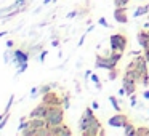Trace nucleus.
<instances>
[{
  "label": "nucleus",
  "mask_w": 149,
  "mask_h": 136,
  "mask_svg": "<svg viewBox=\"0 0 149 136\" xmlns=\"http://www.w3.org/2000/svg\"><path fill=\"white\" fill-rule=\"evenodd\" d=\"M93 107H85V110H84V114H82V117H80V120H79V133L80 135H84L87 130H90L91 126H95V125H100V120L95 117V112H93Z\"/></svg>",
  "instance_id": "1"
},
{
  "label": "nucleus",
  "mask_w": 149,
  "mask_h": 136,
  "mask_svg": "<svg viewBox=\"0 0 149 136\" xmlns=\"http://www.w3.org/2000/svg\"><path fill=\"white\" fill-rule=\"evenodd\" d=\"M47 122L50 126H58L61 123H64V110L61 106H53L48 109L47 114Z\"/></svg>",
  "instance_id": "2"
},
{
  "label": "nucleus",
  "mask_w": 149,
  "mask_h": 136,
  "mask_svg": "<svg viewBox=\"0 0 149 136\" xmlns=\"http://www.w3.org/2000/svg\"><path fill=\"white\" fill-rule=\"evenodd\" d=\"M127 45H128V39H127L125 34L116 32L109 37V46L114 51H122L123 53L127 50Z\"/></svg>",
  "instance_id": "3"
},
{
  "label": "nucleus",
  "mask_w": 149,
  "mask_h": 136,
  "mask_svg": "<svg viewBox=\"0 0 149 136\" xmlns=\"http://www.w3.org/2000/svg\"><path fill=\"white\" fill-rule=\"evenodd\" d=\"M95 67L104 69V71H111V69L117 67V64L109 58L107 53H98L96 58H95Z\"/></svg>",
  "instance_id": "4"
},
{
  "label": "nucleus",
  "mask_w": 149,
  "mask_h": 136,
  "mask_svg": "<svg viewBox=\"0 0 149 136\" xmlns=\"http://www.w3.org/2000/svg\"><path fill=\"white\" fill-rule=\"evenodd\" d=\"M128 122H130L128 115L123 112H116V115H111L107 119V125L112 126V128H123Z\"/></svg>",
  "instance_id": "5"
},
{
  "label": "nucleus",
  "mask_w": 149,
  "mask_h": 136,
  "mask_svg": "<svg viewBox=\"0 0 149 136\" xmlns=\"http://www.w3.org/2000/svg\"><path fill=\"white\" fill-rule=\"evenodd\" d=\"M29 53L27 51H23V50L19 48H15L13 50V59H11V62H13L16 67H21V66L27 64L29 62Z\"/></svg>",
  "instance_id": "6"
},
{
  "label": "nucleus",
  "mask_w": 149,
  "mask_h": 136,
  "mask_svg": "<svg viewBox=\"0 0 149 136\" xmlns=\"http://www.w3.org/2000/svg\"><path fill=\"white\" fill-rule=\"evenodd\" d=\"M42 103H45L48 107H53V106H61L63 104V98L59 96L56 91H48V93L42 94Z\"/></svg>",
  "instance_id": "7"
},
{
  "label": "nucleus",
  "mask_w": 149,
  "mask_h": 136,
  "mask_svg": "<svg viewBox=\"0 0 149 136\" xmlns=\"http://www.w3.org/2000/svg\"><path fill=\"white\" fill-rule=\"evenodd\" d=\"M48 109L50 107L47 106L45 103H40L34 107L32 110L29 112V117L27 119H47V114H48Z\"/></svg>",
  "instance_id": "8"
},
{
  "label": "nucleus",
  "mask_w": 149,
  "mask_h": 136,
  "mask_svg": "<svg viewBox=\"0 0 149 136\" xmlns=\"http://www.w3.org/2000/svg\"><path fill=\"white\" fill-rule=\"evenodd\" d=\"M72 130L66 123H61L58 126H50V136H71Z\"/></svg>",
  "instance_id": "9"
},
{
  "label": "nucleus",
  "mask_w": 149,
  "mask_h": 136,
  "mask_svg": "<svg viewBox=\"0 0 149 136\" xmlns=\"http://www.w3.org/2000/svg\"><path fill=\"white\" fill-rule=\"evenodd\" d=\"M136 85H138V83H136L132 77H128V75L123 74V77H122V87L127 90V94H128V96H130V94H133V93H136Z\"/></svg>",
  "instance_id": "10"
},
{
  "label": "nucleus",
  "mask_w": 149,
  "mask_h": 136,
  "mask_svg": "<svg viewBox=\"0 0 149 136\" xmlns=\"http://www.w3.org/2000/svg\"><path fill=\"white\" fill-rule=\"evenodd\" d=\"M114 19H116V23H119V24H127V23H128L127 8H123V7H116V10H114Z\"/></svg>",
  "instance_id": "11"
},
{
  "label": "nucleus",
  "mask_w": 149,
  "mask_h": 136,
  "mask_svg": "<svg viewBox=\"0 0 149 136\" xmlns=\"http://www.w3.org/2000/svg\"><path fill=\"white\" fill-rule=\"evenodd\" d=\"M136 39H138V43H139V46H141L143 50H148L149 48V32L146 29L138 31Z\"/></svg>",
  "instance_id": "12"
},
{
  "label": "nucleus",
  "mask_w": 149,
  "mask_h": 136,
  "mask_svg": "<svg viewBox=\"0 0 149 136\" xmlns=\"http://www.w3.org/2000/svg\"><path fill=\"white\" fill-rule=\"evenodd\" d=\"M148 13H149V3H144V5H141V7H138L135 10L133 18H141V16H144V15H148Z\"/></svg>",
  "instance_id": "13"
},
{
  "label": "nucleus",
  "mask_w": 149,
  "mask_h": 136,
  "mask_svg": "<svg viewBox=\"0 0 149 136\" xmlns=\"http://www.w3.org/2000/svg\"><path fill=\"white\" fill-rule=\"evenodd\" d=\"M135 133H136V126L133 125L132 122H128L125 126H123V135L125 136H135Z\"/></svg>",
  "instance_id": "14"
},
{
  "label": "nucleus",
  "mask_w": 149,
  "mask_h": 136,
  "mask_svg": "<svg viewBox=\"0 0 149 136\" xmlns=\"http://www.w3.org/2000/svg\"><path fill=\"white\" fill-rule=\"evenodd\" d=\"M109 103L112 104L116 112H122V107H120V103H119V98L117 96H109Z\"/></svg>",
  "instance_id": "15"
},
{
  "label": "nucleus",
  "mask_w": 149,
  "mask_h": 136,
  "mask_svg": "<svg viewBox=\"0 0 149 136\" xmlns=\"http://www.w3.org/2000/svg\"><path fill=\"white\" fill-rule=\"evenodd\" d=\"M135 136H149V126H136Z\"/></svg>",
  "instance_id": "16"
},
{
  "label": "nucleus",
  "mask_w": 149,
  "mask_h": 136,
  "mask_svg": "<svg viewBox=\"0 0 149 136\" xmlns=\"http://www.w3.org/2000/svg\"><path fill=\"white\" fill-rule=\"evenodd\" d=\"M117 77H119V69H117V67H114V69H111V71H107V80L114 82Z\"/></svg>",
  "instance_id": "17"
},
{
  "label": "nucleus",
  "mask_w": 149,
  "mask_h": 136,
  "mask_svg": "<svg viewBox=\"0 0 149 136\" xmlns=\"http://www.w3.org/2000/svg\"><path fill=\"white\" fill-rule=\"evenodd\" d=\"M11 59H13V50H7V51L3 53V62L5 64H10Z\"/></svg>",
  "instance_id": "18"
},
{
  "label": "nucleus",
  "mask_w": 149,
  "mask_h": 136,
  "mask_svg": "<svg viewBox=\"0 0 149 136\" xmlns=\"http://www.w3.org/2000/svg\"><path fill=\"white\" fill-rule=\"evenodd\" d=\"M52 90H53L52 83H47V85H40V87H39L40 96H42V94H45V93H48V91H52Z\"/></svg>",
  "instance_id": "19"
},
{
  "label": "nucleus",
  "mask_w": 149,
  "mask_h": 136,
  "mask_svg": "<svg viewBox=\"0 0 149 136\" xmlns=\"http://www.w3.org/2000/svg\"><path fill=\"white\" fill-rule=\"evenodd\" d=\"M130 3V0H114V7H123L127 8Z\"/></svg>",
  "instance_id": "20"
},
{
  "label": "nucleus",
  "mask_w": 149,
  "mask_h": 136,
  "mask_svg": "<svg viewBox=\"0 0 149 136\" xmlns=\"http://www.w3.org/2000/svg\"><path fill=\"white\" fill-rule=\"evenodd\" d=\"M8 120H10V112H7L3 119L0 120V130H3V128H5V125L8 123Z\"/></svg>",
  "instance_id": "21"
},
{
  "label": "nucleus",
  "mask_w": 149,
  "mask_h": 136,
  "mask_svg": "<svg viewBox=\"0 0 149 136\" xmlns=\"http://www.w3.org/2000/svg\"><path fill=\"white\" fill-rule=\"evenodd\" d=\"M130 106H132V107H136V106H138V98H136L135 93L130 94Z\"/></svg>",
  "instance_id": "22"
},
{
  "label": "nucleus",
  "mask_w": 149,
  "mask_h": 136,
  "mask_svg": "<svg viewBox=\"0 0 149 136\" xmlns=\"http://www.w3.org/2000/svg\"><path fill=\"white\" fill-rule=\"evenodd\" d=\"M13 103H15V94H11L10 99H8V103H7V107H5V112H10V109H11V106H13Z\"/></svg>",
  "instance_id": "23"
},
{
  "label": "nucleus",
  "mask_w": 149,
  "mask_h": 136,
  "mask_svg": "<svg viewBox=\"0 0 149 136\" xmlns=\"http://www.w3.org/2000/svg\"><path fill=\"white\" fill-rule=\"evenodd\" d=\"M98 24H100V26H103V27H111L109 23H107V19L104 16H101L100 19H98Z\"/></svg>",
  "instance_id": "24"
},
{
  "label": "nucleus",
  "mask_w": 149,
  "mask_h": 136,
  "mask_svg": "<svg viewBox=\"0 0 149 136\" xmlns=\"http://www.w3.org/2000/svg\"><path fill=\"white\" fill-rule=\"evenodd\" d=\"M47 55H48V51H45V50H40V56H39V61H45V58H47Z\"/></svg>",
  "instance_id": "25"
},
{
  "label": "nucleus",
  "mask_w": 149,
  "mask_h": 136,
  "mask_svg": "<svg viewBox=\"0 0 149 136\" xmlns=\"http://www.w3.org/2000/svg\"><path fill=\"white\" fill-rule=\"evenodd\" d=\"M27 66H29V64H24V66H21V67L18 69V72H16V77H18V75H21L23 72H26V71H27Z\"/></svg>",
  "instance_id": "26"
},
{
  "label": "nucleus",
  "mask_w": 149,
  "mask_h": 136,
  "mask_svg": "<svg viewBox=\"0 0 149 136\" xmlns=\"http://www.w3.org/2000/svg\"><path fill=\"white\" fill-rule=\"evenodd\" d=\"M117 94H119V98H122V96H125V94H127V90H125V88H119V90H117Z\"/></svg>",
  "instance_id": "27"
},
{
  "label": "nucleus",
  "mask_w": 149,
  "mask_h": 136,
  "mask_svg": "<svg viewBox=\"0 0 149 136\" xmlns=\"http://www.w3.org/2000/svg\"><path fill=\"white\" fill-rule=\"evenodd\" d=\"M79 15V10H74V11H71V13H68V19H72V18H75Z\"/></svg>",
  "instance_id": "28"
},
{
  "label": "nucleus",
  "mask_w": 149,
  "mask_h": 136,
  "mask_svg": "<svg viewBox=\"0 0 149 136\" xmlns=\"http://www.w3.org/2000/svg\"><path fill=\"white\" fill-rule=\"evenodd\" d=\"M90 78H91V82H93V83H100V77H98L96 74H91Z\"/></svg>",
  "instance_id": "29"
},
{
  "label": "nucleus",
  "mask_w": 149,
  "mask_h": 136,
  "mask_svg": "<svg viewBox=\"0 0 149 136\" xmlns=\"http://www.w3.org/2000/svg\"><path fill=\"white\" fill-rule=\"evenodd\" d=\"M91 74H93V72H91L90 69H88V71H85V77H84V78H85V80H88V78H90V75H91Z\"/></svg>",
  "instance_id": "30"
},
{
  "label": "nucleus",
  "mask_w": 149,
  "mask_h": 136,
  "mask_svg": "<svg viewBox=\"0 0 149 136\" xmlns=\"http://www.w3.org/2000/svg\"><path fill=\"white\" fill-rule=\"evenodd\" d=\"M85 37H87V34H84V35H82V39L79 40V46H82V45H84V42H85Z\"/></svg>",
  "instance_id": "31"
},
{
  "label": "nucleus",
  "mask_w": 149,
  "mask_h": 136,
  "mask_svg": "<svg viewBox=\"0 0 149 136\" xmlns=\"http://www.w3.org/2000/svg\"><path fill=\"white\" fill-rule=\"evenodd\" d=\"M91 107H93V109L96 110V109H100V104H98L96 101H93V103H91Z\"/></svg>",
  "instance_id": "32"
},
{
  "label": "nucleus",
  "mask_w": 149,
  "mask_h": 136,
  "mask_svg": "<svg viewBox=\"0 0 149 136\" xmlns=\"http://www.w3.org/2000/svg\"><path fill=\"white\" fill-rule=\"evenodd\" d=\"M143 98H144V99H149V90L143 91Z\"/></svg>",
  "instance_id": "33"
},
{
  "label": "nucleus",
  "mask_w": 149,
  "mask_h": 136,
  "mask_svg": "<svg viewBox=\"0 0 149 136\" xmlns=\"http://www.w3.org/2000/svg\"><path fill=\"white\" fill-rule=\"evenodd\" d=\"M13 45H15V42H13V40H8V42H7V46H8V48H11Z\"/></svg>",
  "instance_id": "34"
},
{
  "label": "nucleus",
  "mask_w": 149,
  "mask_h": 136,
  "mask_svg": "<svg viewBox=\"0 0 149 136\" xmlns=\"http://www.w3.org/2000/svg\"><path fill=\"white\" fill-rule=\"evenodd\" d=\"M144 56H146V59H148V64H149V50H144Z\"/></svg>",
  "instance_id": "35"
},
{
  "label": "nucleus",
  "mask_w": 149,
  "mask_h": 136,
  "mask_svg": "<svg viewBox=\"0 0 149 136\" xmlns=\"http://www.w3.org/2000/svg\"><path fill=\"white\" fill-rule=\"evenodd\" d=\"M95 87H96V90H101V88H103V83H101V82L100 83H95Z\"/></svg>",
  "instance_id": "36"
},
{
  "label": "nucleus",
  "mask_w": 149,
  "mask_h": 136,
  "mask_svg": "<svg viewBox=\"0 0 149 136\" xmlns=\"http://www.w3.org/2000/svg\"><path fill=\"white\" fill-rule=\"evenodd\" d=\"M52 45H53V46H59V40H53Z\"/></svg>",
  "instance_id": "37"
},
{
  "label": "nucleus",
  "mask_w": 149,
  "mask_h": 136,
  "mask_svg": "<svg viewBox=\"0 0 149 136\" xmlns=\"http://www.w3.org/2000/svg\"><path fill=\"white\" fill-rule=\"evenodd\" d=\"M143 29L149 31V23H144V24H143Z\"/></svg>",
  "instance_id": "38"
},
{
  "label": "nucleus",
  "mask_w": 149,
  "mask_h": 136,
  "mask_svg": "<svg viewBox=\"0 0 149 136\" xmlns=\"http://www.w3.org/2000/svg\"><path fill=\"white\" fill-rule=\"evenodd\" d=\"M7 35V31H0V37H5Z\"/></svg>",
  "instance_id": "39"
},
{
  "label": "nucleus",
  "mask_w": 149,
  "mask_h": 136,
  "mask_svg": "<svg viewBox=\"0 0 149 136\" xmlns=\"http://www.w3.org/2000/svg\"><path fill=\"white\" fill-rule=\"evenodd\" d=\"M53 0H43V5H48V3H52Z\"/></svg>",
  "instance_id": "40"
},
{
  "label": "nucleus",
  "mask_w": 149,
  "mask_h": 136,
  "mask_svg": "<svg viewBox=\"0 0 149 136\" xmlns=\"http://www.w3.org/2000/svg\"><path fill=\"white\" fill-rule=\"evenodd\" d=\"M139 2H146V0H139Z\"/></svg>",
  "instance_id": "41"
},
{
  "label": "nucleus",
  "mask_w": 149,
  "mask_h": 136,
  "mask_svg": "<svg viewBox=\"0 0 149 136\" xmlns=\"http://www.w3.org/2000/svg\"><path fill=\"white\" fill-rule=\"evenodd\" d=\"M148 114H149V109H148Z\"/></svg>",
  "instance_id": "42"
},
{
  "label": "nucleus",
  "mask_w": 149,
  "mask_h": 136,
  "mask_svg": "<svg viewBox=\"0 0 149 136\" xmlns=\"http://www.w3.org/2000/svg\"><path fill=\"white\" fill-rule=\"evenodd\" d=\"M148 32H149V31H148Z\"/></svg>",
  "instance_id": "43"
}]
</instances>
